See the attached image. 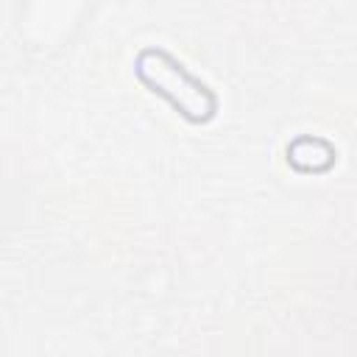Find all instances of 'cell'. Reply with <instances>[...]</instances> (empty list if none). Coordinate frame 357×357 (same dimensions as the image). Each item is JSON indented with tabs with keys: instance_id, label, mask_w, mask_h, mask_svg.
Listing matches in <instances>:
<instances>
[{
	"instance_id": "cell-1",
	"label": "cell",
	"mask_w": 357,
	"mask_h": 357,
	"mask_svg": "<svg viewBox=\"0 0 357 357\" xmlns=\"http://www.w3.org/2000/svg\"><path fill=\"white\" fill-rule=\"evenodd\" d=\"M134 73L153 95H162L187 123H209L215 117V92L204 81L192 78L170 53L159 47H145L134 61Z\"/></svg>"
}]
</instances>
